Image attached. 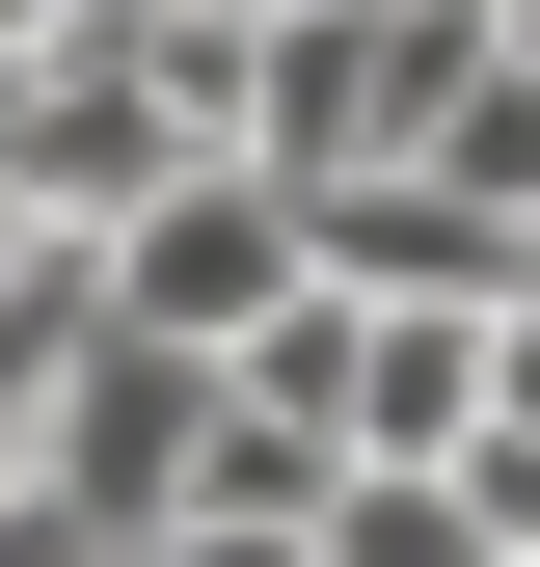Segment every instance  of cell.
Returning <instances> with one entry per match:
<instances>
[{
  "mask_svg": "<svg viewBox=\"0 0 540 567\" xmlns=\"http://www.w3.org/2000/svg\"><path fill=\"white\" fill-rule=\"evenodd\" d=\"M487 54H513V0H270V109H243V163H298V189L433 163Z\"/></svg>",
  "mask_w": 540,
  "mask_h": 567,
  "instance_id": "1",
  "label": "cell"
},
{
  "mask_svg": "<svg viewBox=\"0 0 540 567\" xmlns=\"http://www.w3.org/2000/svg\"><path fill=\"white\" fill-rule=\"evenodd\" d=\"M513 54H540V0H513Z\"/></svg>",
  "mask_w": 540,
  "mask_h": 567,
  "instance_id": "2",
  "label": "cell"
}]
</instances>
